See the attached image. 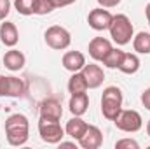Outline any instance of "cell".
I'll use <instances>...</instances> for the list:
<instances>
[{
    "label": "cell",
    "instance_id": "12",
    "mask_svg": "<svg viewBox=\"0 0 150 149\" xmlns=\"http://www.w3.org/2000/svg\"><path fill=\"white\" fill-rule=\"evenodd\" d=\"M25 82L23 79L19 77H14V75H9V77H4V97H11V98H19L25 95Z\"/></svg>",
    "mask_w": 150,
    "mask_h": 149
},
{
    "label": "cell",
    "instance_id": "5",
    "mask_svg": "<svg viewBox=\"0 0 150 149\" xmlns=\"http://www.w3.org/2000/svg\"><path fill=\"white\" fill-rule=\"evenodd\" d=\"M113 125L120 130V132H126V133H134L138 130H142L143 126V119L140 116L138 111H133V109H122L115 116L113 119Z\"/></svg>",
    "mask_w": 150,
    "mask_h": 149
},
{
    "label": "cell",
    "instance_id": "3",
    "mask_svg": "<svg viewBox=\"0 0 150 149\" xmlns=\"http://www.w3.org/2000/svg\"><path fill=\"white\" fill-rule=\"evenodd\" d=\"M122 111V91L117 86H108L101 95V114L105 119L113 121L115 116Z\"/></svg>",
    "mask_w": 150,
    "mask_h": 149
},
{
    "label": "cell",
    "instance_id": "19",
    "mask_svg": "<svg viewBox=\"0 0 150 149\" xmlns=\"http://www.w3.org/2000/svg\"><path fill=\"white\" fill-rule=\"evenodd\" d=\"M133 49L138 54H150V34L140 32L133 37Z\"/></svg>",
    "mask_w": 150,
    "mask_h": 149
},
{
    "label": "cell",
    "instance_id": "2",
    "mask_svg": "<svg viewBox=\"0 0 150 149\" xmlns=\"http://www.w3.org/2000/svg\"><path fill=\"white\" fill-rule=\"evenodd\" d=\"M110 37L117 46H126L131 42V39L134 37V28H133V23L131 19L126 16V14H115L110 23Z\"/></svg>",
    "mask_w": 150,
    "mask_h": 149
},
{
    "label": "cell",
    "instance_id": "25",
    "mask_svg": "<svg viewBox=\"0 0 150 149\" xmlns=\"http://www.w3.org/2000/svg\"><path fill=\"white\" fill-rule=\"evenodd\" d=\"M11 12V0H0V21H4Z\"/></svg>",
    "mask_w": 150,
    "mask_h": 149
},
{
    "label": "cell",
    "instance_id": "7",
    "mask_svg": "<svg viewBox=\"0 0 150 149\" xmlns=\"http://www.w3.org/2000/svg\"><path fill=\"white\" fill-rule=\"evenodd\" d=\"M113 19V14L105 9V7H98V9H93L87 16V23L93 30L96 32H103V30H108L110 28V23Z\"/></svg>",
    "mask_w": 150,
    "mask_h": 149
},
{
    "label": "cell",
    "instance_id": "11",
    "mask_svg": "<svg viewBox=\"0 0 150 149\" xmlns=\"http://www.w3.org/2000/svg\"><path fill=\"white\" fill-rule=\"evenodd\" d=\"M63 116V107L56 98H45L40 104V117L49 121H59Z\"/></svg>",
    "mask_w": 150,
    "mask_h": 149
},
{
    "label": "cell",
    "instance_id": "16",
    "mask_svg": "<svg viewBox=\"0 0 150 149\" xmlns=\"http://www.w3.org/2000/svg\"><path fill=\"white\" fill-rule=\"evenodd\" d=\"M87 126H89V125H87L80 116H74V117L67 123V126H65V133H67L68 137H72L74 140H79V139L86 133Z\"/></svg>",
    "mask_w": 150,
    "mask_h": 149
},
{
    "label": "cell",
    "instance_id": "13",
    "mask_svg": "<svg viewBox=\"0 0 150 149\" xmlns=\"http://www.w3.org/2000/svg\"><path fill=\"white\" fill-rule=\"evenodd\" d=\"M61 63L63 67L68 70V72H80L86 65V56L80 53V51H67L61 58Z\"/></svg>",
    "mask_w": 150,
    "mask_h": 149
},
{
    "label": "cell",
    "instance_id": "29",
    "mask_svg": "<svg viewBox=\"0 0 150 149\" xmlns=\"http://www.w3.org/2000/svg\"><path fill=\"white\" fill-rule=\"evenodd\" d=\"M145 16H147V21H149V25H150V4L145 7Z\"/></svg>",
    "mask_w": 150,
    "mask_h": 149
},
{
    "label": "cell",
    "instance_id": "14",
    "mask_svg": "<svg viewBox=\"0 0 150 149\" xmlns=\"http://www.w3.org/2000/svg\"><path fill=\"white\" fill-rule=\"evenodd\" d=\"M25 63H26L25 54H23L21 51L14 49V47H11V49L4 54V65H5V69L11 70V72H19V70L25 67Z\"/></svg>",
    "mask_w": 150,
    "mask_h": 149
},
{
    "label": "cell",
    "instance_id": "20",
    "mask_svg": "<svg viewBox=\"0 0 150 149\" xmlns=\"http://www.w3.org/2000/svg\"><path fill=\"white\" fill-rule=\"evenodd\" d=\"M68 91H70V95L87 91V82H86L82 72H74L72 74V77L68 79Z\"/></svg>",
    "mask_w": 150,
    "mask_h": 149
},
{
    "label": "cell",
    "instance_id": "17",
    "mask_svg": "<svg viewBox=\"0 0 150 149\" xmlns=\"http://www.w3.org/2000/svg\"><path fill=\"white\" fill-rule=\"evenodd\" d=\"M68 107H70V112L74 116L86 114L87 112V107H89V97H87V93L84 91V93H75V95H72Z\"/></svg>",
    "mask_w": 150,
    "mask_h": 149
},
{
    "label": "cell",
    "instance_id": "15",
    "mask_svg": "<svg viewBox=\"0 0 150 149\" xmlns=\"http://www.w3.org/2000/svg\"><path fill=\"white\" fill-rule=\"evenodd\" d=\"M18 40H19V32H18L16 25L4 19V23L0 25V42L7 47H14L18 44Z\"/></svg>",
    "mask_w": 150,
    "mask_h": 149
},
{
    "label": "cell",
    "instance_id": "24",
    "mask_svg": "<svg viewBox=\"0 0 150 149\" xmlns=\"http://www.w3.org/2000/svg\"><path fill=\"white\" fill-rule=\"evenodd\" d=\"M115 149H140V144L134 139H120L115 142Z\"/></svg>",
    "mask_w": 150,
    "mask_h": 149
},
{
    "label": "cell",
    "instance_id": "10",
    "mask_svg": "<svg viewBox=\"0 0 150 149\" xmlns=\"http://www.w3.org/2000/svg\"><path fill=\"white\" fill-rule=\"evenodd\" d=\"M112 42L105 37H94L89 42V56L94 60V62H103L105 56L112 51Z\"/></svg>",
    "mask_w": 150,
    "mask_h": 149
},
{
    "label": "cell",
    "instance_id": "26",
    "mask_svg": "<svg viewBox=\"0 0 150 149\" xmlns=\"http://www.w3.org/2000/svg\"><path fill=\"white\" fill-rule=\"evenodd\" d=\"M100 4V7H105V9H110V7H117L120 4V0H96Z\"/></svg>",
    "mask_w": 150,
    "mask_h": 149
},
{
    "label": "cell",
    "instance_id": "22",
    "mask_svg": "<svg viewBox=\"0 0 150 149\" xmlns=\"http://www.w3.org/2000/svg\"><path fill=\"white\" fill-rule=\"evenodd\" d=\"M14 9L23 16H32L35 11V0H14Z\"/></svg>",
    "mask_w": 150,
    "mask_h": 149
},
{
    "label": "cell",
    "instance_id": "21",
    "mask_svg": "<svg viewBox=\"0 0 150 149\" xmlns=\"http://www.w3.org/2000/svg\"><path fill=\"white\" fill-rule=\"evenodd\" d=\"M124 53H126V51H122V49H119V47H112V51L105 56L103 65H105V67H108V69H119V67H120V63H122Z\"/></svg>",
    "mask_w": 150,
    "mask_h": 149
},
{
    "label": "cell",
    "instance_id": "23",
    "mask_svg": "<svg viewBox=\"0 0 150 149\" xmlns=\"http://www.w3.org/2000/svg\"><path fill=\"white\" fill-rule=\"evenodd\" d=\"M54 9H56V5L52 4V0H35V11H33V14L45 16V14H51Z\"/></svg>",
    "mask_w": 150,
    "mask_h": 149
},
{
    "label": "cell",
    "instance_id": "9",
    "mask_svg": "<svg viewBox=\"0 0 150 149\" xmlns=\"http://www.w3.org/2000/svg\"><path fill=\"white\" fill-rule=\"evenodd\" d=\"M77 142H79V146L82 149H98V148H101V144H103V133H101V130L98 126L89 125L86 133Z\"/></svg>",
    "mask_w": 150,
    "mask_h": 149
},
{
    "label": "cell",
    "instance_id": "4",
    "mask_svg": "<svg viewBox=\"0 0 150 149\" xmlns=\"http://www.w3.org/2000/svg\"><path fill=\"white\" fill-rule=\"evenodd\" d=\"M44 40H45V44H47L51 49L63 51V49H67V47L72 44V35H70V32H68L65 27L52 25V27H49V28L45 30Z\"/></svg>",
    "mask_w": 150,
    "mask_h": 149
},
{
    "label": "cell",
    "instance_id": "31",
    "mask_svg": "<svg viewBox=\"0 0 150 149\" xmlns=\"http://www.w3.org/2000/svg\"><path fill=\"white\" fill-rule=\"evenodd\" d=\"M147 135L150 137V119H149V123H147Z\"/></svg>",
    "mask_w": 150,
    "mask_h": 149
},
{
    "label": "cell",
    "instance_id": "8",
    "mask_svg": "<svg viewBox=\"0 0 150 149\" xmlns=\"http://www.w3.org/2000/svg\"><path fill=\"white\" fill-rule=\"evenodd\" d=\"M80 72H82L86 82H87V90H96V88H100V86L103 84V81H105V72H103V69H101L100 65H96V63H89V65L86 63Z\"/></svg>",
    "mask_w": 150,
    "mask_h": 149
},
{
    "label": "cell",
    "instance_id": "18",
    "mask_svg": "<svg viewBox=\"0 0 150 149\" xmlns=\"http://www.w3.org/2000/svg\"><path fill=\"white\" fill-rule=\"evenodd\" d=\"M119 70L127 75L136 74L140 70V58H138V54L136 53H124V58H122V63H120Z\"/></svg>",
    "mask_w": 150,
    "mask_h": 149
},
{
    "label": "cell",
    "instance_id": "30",
    "mask_svg": "<svg viewBox=\"0 0 150 149\" xmlns=\"http://www.w3.org/2000/svg\"><path fill=\"white\" fill-rule=\"evenodd\" d=\"M4 75H0V97H4Z\"/></svg>",
    "mask_w": 150,
    "mask_h": 149
},
{
    "label": "cell",
    "instance_id": "6",
    "mask_svg": "<svg viewBox=\"0 0 150 149\" xmlns=\"http://www.w3.org/2000/svg\"><path fill=\"white\" fill-rule=\"evenodd\" d=\"M38 133L40 139L47 144H59L65 137V128H61L59 121H49V119H42L38 121Z\"/></svg>",
    "mask_w": 150,
    "mask_h": 149
},
{
    "label": "cell",
    "instance_id": "1",
    "mask_svg": "<svg viewBox=\"0 0 150 149\" xmlns=\"http://www.w3.org/2000/svg\"><path fill=\"white\" fill-rule=\"evenodd\" d=\"M5 137L11 146H25L30 137V123L25 114H12L5 121Z\"/></svg>",
    "mask_w": 150,
    "mask_h": 149
},
{
    "label": "cell",
    "instance_id": "28",
    "mask_svg": "<svg viewBox=\"0 0 150 149\" xmlns=\"http://www.w3.org/2000/svg\"><path fill=\"white\" fill-rule=\"evenodd\" d=\"M74 2H77V0H52V4L56 5V9H58V7H67V5H72Z\"/></svg>",
    "mask_w": 150,
    "mask_h": 149
},
{
    "label": "cell",
    "instance_id": "27",
    "mask_svg": "<svg viewBox=\"0 0 150 149\" xmlns=\"http://www.w3.org/2000/svg\"><path fill=\"white\" fill-rule=\"evenodd\" d=\"M142 104H143V107L150 111V88H147L143 93H142Z\"/></svg>",
    "mask_w": 150,
    "mask_h": 149
}]
</instances>
